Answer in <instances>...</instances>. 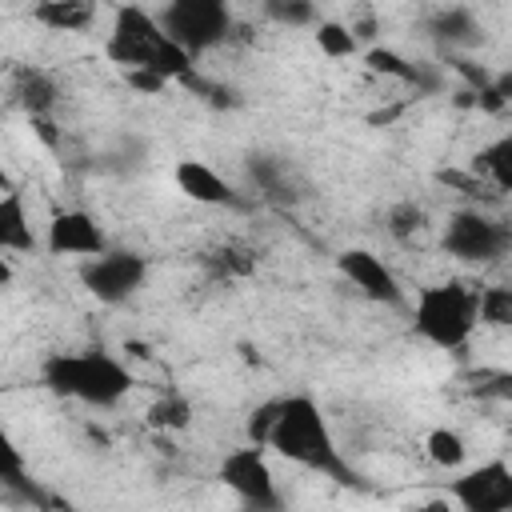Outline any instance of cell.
Returning a JSON list of instances; mask_svg holds the SVG:
<instances>
[{"label": "cell", "instance_id": "cell-1", "mask_svg": "<svg viewBox=\"0 0 512 512\" xmlns=\"http://www.w3.org/2000/svg\"><path fill=\"white\" fill-rule=\"evenodd\" d=\"M264 448H272L280 460L288 464H300L308 472H320V476H332L336 484L344 488H364V476L344 460L336 436H332V424L324 416V408L304 396V392H292V396H276V420L268 428V440Z\"/></svg>", "mask_w": 512, "mask_h": 512}, {"label": "cell", "instance_id": "cell-2", "mask_svg": "<svg viewBox=\"0 0 512 512\" xmlns=\"http://www.w3.org/2000/svg\"><path fill=\"white\" fill-rule=\"evenodd\" d=\"M104 52L124 72H152V76H164L168 84H184L196 76L192 56L160 28V16L140 4H120L112 12Z\"/></svg>", "mask_w": 512, "mask_h": 512}, {"label": "cell", "instance_id": "cell-3", "mask_svg": "<svg viewBox=\"0 0 512 512\" xmlns=\"http://www.w3.org/2000/svg\"><path fill=\"white\" fill-rule=\"evenodd\" d=\"M40 384L52 396L88 408H116L136 388V376L120 356L104 348H88V352H52L40 364Z\"/></svg>", "mask_w": 512, "mask_h": 512}, {"label": "cell", "instance_id": "cell-4", "mask_svg": "<svg viewBox=\"0 0 512 512\" xmlns=\"http://www.w3.org/2000/svg\"><path fill=\"white\" fill-rule=\"evenodd\" d=\"M476 300L480 292H472L464 280H444V284H428L416 292L412 304V332L444 352H456L468 344V336L476 332L480 316H476Z\"/></svg>", "mask_w": 512, "mask_h": 512}, {"label": "cell", "instance_id": "cell-5", "mask_svg": "<svg viewBox=\"0 0 512 512\" xmlns=\"http://www.w3.org/2000/svg\"><path fill=\"white\" fill-rule=\"evenodd\" d=\"M156 16H160V28H164L192 60L204 56V52H212V48H220V44L232 36V28H236L232 8H228L224 0H172V4H164Z\"/></svg>", "mask_w": 512, "mask_h": 512}, {"label": "cell", "instance_id": "cell-6", "mask_svg": "<svg viewBox=\"0 0 512 512\" xmlns=\"http://www.w3.org/2000/svg\"><path fill=\"white\" fill-rule=\"evenodd\" d=\"M440 244L448 256H456L464 264H492L512 248V228L504 220L476 212V208H460L448 216Z\"/></svg>", "mask_w": 512, "mask_h": 512}, {"label": "cell", "instance_id": "cell-7", "mask_svg": "<svg viewBox=\"0 0 512 512\" xmlns=\"http://www.w3.org/2000/svg\"><path fill=\"white\" fill-rule=\"evenodd\" d=\"M216 480L256 512H276L280 508L276 472L268 464V448H260V444H240V448L224 452V460L216 468Z\"/></svg>", "mask_w": 512, "mask_h": 512}, {"label": "cell", "instance_id": "cell-8", "mask_svg": "<svg viewBox=\"0 0 512 512\" xmlns=\"http://www.w3.org/2000/svg\"><path fill=\"white\" fill-rule=\"evenodd\" d=\"M148 280V260L132 248H108L104 256H92L80 264V284L100 304H124L132 300Z\"/></svg>", "mask_w": 512, "mask_h": 512}, {"label": "cell", "instance_id": "cell-9", "mask_svg": "<svg viewBox=\"0 0 512 512\" xmlns=\"http://www.w3.org/2000/svg\"><path fill=\"white\" fill-rule=\"evenodd\" d=\"M448 496L460 512H512V464L504 456L480 460L448 480Z\"/></svg>", "mask_w": 512, "mask_h": 512}, {"label": "cell", "instance_id": "cell-10", "mask_svg": "<svg viewBox=\"0 0 512 512\" xmlns=\"http://www.w3.org/2000/svg\"><path fill=\"white\" fill-rule=\"evenodd\" d=\"M44 252L48 256H104L108 252V236L100 228V220L84 208H64L52 212L48 228H44Z\"/></svg>", "mask_w": 512, "mask_h": 512}, {"label": "cell", "instance_id": "cell-11", "mask_svg": "<svg viewBox=\"0 0 512 512\" xmlns=\"http://www.w3.org/2000/svg\"><path fill=\"white\" fill-rule=\"evenodd\" d=\"M336 268H340V276L364 296V300H372V304H400L404 300V288H400V280H396V272L372 252V248H344L340 256H336Z\"/></svg>", "mask_w": 512, "mask_h": 512}, {"label": "cell", "instance_id": "cell-12", "mask_svg": "<svg viewBox=\"0 0 512 512\" xmlns=\"http://www.w3.org/2000/svg\"><path fill=\"white\" fill-rule=\"evenodd\" d=\"M172 180H176V188L192 200V204H208V208H236L240 204V196H236V188L212 168V164H204V160H176V168H172Z\"/></svg>", "mask_w": 512, "mask_h": 512}, {"label": "cell", "instance_id": "cell-13", "mask_svg": "<svg viewBox=\"0 0 512 512\" xmlns=\"http://www.w3.org/2000/svg\"><path fill=\"white\" fill-rule=\"evenodd\" d=\"M12 100L28 112V120H36V116H48L56 108L60 88H56L52 72H44V68H16L12 72Z\"/></svg>", "mask_w": 512, "mask_h": 512}, {"label": "cell", "instance_id": "cell-14", "mask_svg": "<svg viewBox=\"0 0 512 512\" xmlns=\"http://www.w3.org/2000/svg\"><path fill=\"white\" fill-rule=\"evenodd\" d=\"M36 232H32V220H28V208H24V196L16 188H8L0 196V248L4 252H36Z\"/></svg>", "mask_w": 512, "mask_h": 512}, {"label": "cell", "instance_id": "cell-15", "mask_svg": "<svg viewBox=\"0 0 512 512\" xmlns=\"http://www.w3.org/2000/svg\"><path fill=\"white\" fill-rule=\"evenodd\" d=\"M428 32H432L440 44H448V48H472V44L484 40V28H480L476 12H472V8H456V4L432 12Z\"/></svg>", "mask_w": 512, "mask_h": 512}, {"label": "cell", "instance_id": "cell-16", "mask_svg": "<svg viewBox=\"0 0 512 512\" xmlns=\"http://www.w3.org/2000/svg\"><path fill=\"white\" fill-rule=\"evenodd\" d=\"M92 16H96V8L84 0H44L32 8V20H40L52 32H84L92 24Z\"/></svg>", "mask_w": 512, "mask_h": 512}, {"label": "cell", "instance_id": "cell-17", "mask_svg": "<svg viewBox=\"0 0 512 512\" xmlns=\"http://www.w3.org/2000/svg\"><path fill=\"white\" fill-rule=\"evenodd\" d=\"M476 176H484L492 188H500V192H512V132H504V136H496L492 144H484L480 152H476Z\"/></svg>", "mask_w": 512, "mask_h": 512}, {"label": "cell", "instance_id": "cell-18", "mask_svg": "<svg viewBox=\"0 0 512 512\" xmlns=\"http://www.w3.org/2000/svg\"><path fill=\"white\" fill-rule=\"evenodd\" d=\"M364 68L368 72H376V76H392V80H400V84H424V72L412 64V60H404L396 48H368L364 52Z\"/></svg>", "mask_w": 512, "mask_h": 512}, {"label": "cell", "instance_id": "cell-19", "mask_svg": "<svg viewBox=\"0 0 512 512\" xmlns=\"http://www.w3.org/2000/svg\"><path fill=\"white\" fill-rule=\"evenodd\" d=\"M476 316L484 328H512V284H484Z\"/></svg>", "mask_w": 512, "mask_h": 512}, {"label": "cell", "instance_id": "cell-20", "mask_svg": "<svg viewBox=\"0 0 512 512\" xmlns=\"http://www.w3.org/2000/svg\"><path fill=\"white\" fill-rule=\"evenodd\" d=\"M316 48L328 60H348V56L360 52V40H356L352 24H344V20H320L316 24Z\"/></svg>", "mask_w": 512, "mask_h": 512}, {"label": "cell", "instance_id": "cell-21", "mask_svg": "<svg viewBox=\"0 0 512 512\" xmlns=\"http://www.w3.org/2000/svg\"><path fill=\"white\" fill-rule=\"evenodd\" d=\"M424 452H428V460L436 468H460L464 456H468V444H464V436L456 428H432L424 436Z\"/></svg>", "mask_w": 512, "mask_h": 512}, {"label": "cell", "instance_id": "cell-22", "mask_svg": "<svg viewBox=\"0 0 512 512\" xmlns=\"http://www.w3.org/2000/svg\"><path fill=\"white\" fill-rule=\"evenodd\" d=\"M148 424L160 428V432H180V428H188V424H192V404H188V396H180V392H164L160 400H152V408H148Z\"/></svg>", "mask_w": 512, "mask_h": 512}, {"label": "cell", "instance_id": "cell-23", "mask_svg": "<svg viewBox=\"0 0 512 512\" xmlns=\"http://www.w3.org/2000/svg\"><path fill=\"white\" fill-rule=\"evenodd\" d=\"M424 220H428V212L416 204V200H396L392 208H388V216H384V228H388V236L392 240H412L420 228H424Z\"/></svg>", "mask_w": 512, "mask_h": 512}, {"label": "cell", "instance_id": "cell-24", "mask_svg": "<svg viewBox=\"0 0 512 512\" xmlns=\"http://www.w3.org/2000/svg\"><path fill=\"white\" fill-rule=\"evenodd\" d=\"M264 16L284 24V28H304V24L316 28L320 24L316 4H308V0H264Z\"/></svg>", "mask_w": 512, "mask_h": 512}, {"label": "cell", "instance_id": "cell-25", "mask_svg": "<svg viewBox=\"0 0 512 512\" xmlns=\"http://www.w3.org/2000/svg\"><path fill=\"white\" fill-rule=\"evenodd\" d=\"M212 264L228 276V272H236V276H244V272H252V264H256V256L248 252V248H236V244H224L216 256H212Z\"/></svg>", "mask_w": 512, "mask_h": 512}, {"label": "cell", "instance_id": "cell-26", "mask_svg": "<svg viewBox=\"0 0 512 512\" xmlns=\"http://www.w3.org/2000/svg\"><path fill=\"white\" fill-rule=\"evenodd\" d=\"M272 420H276V400H268V404L252 408V412H248V444H260V448H264Z\"/></svg>", "mask_w": 512, "mask_h": 512}, {"label": "cell", "instance_id": "cell-27", "mask_svg": "<svg viewBox=\"0 0 512 512\" xmlns=\"http://www.w3.org/2000/svg\"><path fill=\"white\" fill-rule=\"evenodd\" d=\"M124 80H128L136 92H152V96H160V92L168 88V80H164V76H152V72H124Z\"/></svg>", "mask_w": 512, "mask_h": 512}, {"label": "cell", "instance_id": "cell-28", "mask_svg": "<svg viewBox=\"0 0 512 512\" xmlns=\"http://www.w3.org/2000/svg\"><path fill=\"white\" fill-rule=\"evenodd\" d=\"M480 396H492V400H512V372L488 376V380L480 384Z\"/></svg>", "mask_w": 512, "mask_h": 512}, {"label": "cell", "instance_id": "cell-29", "mask_svg": "<svg viewBox=\"0 0 512 512\" xmlns=\"http://www.w3.org/2000/svg\"><path fill=\"white\" fill-rule=\"evenodd\" d=\"M492 92H496V100H500L504 108L512 104V68H508V72H496V76H492Z\"/></svg>", "mask_w": 512, "mask_h": 512}, {"label": "cell", "instance_id": "cell-30", "mask_svg": "<svg viewBox=\"0 0 512 512\" xmlns=\"http://www.w3.org/2000/svg\"><path fill=\"white\" fill-rule=\"evenodd\" d=\"M28 124H32V128H36V136H40V140H44V144H48V148H56V132H52V128H56V124H52V120H48V116H36V120H28Z\"/></svg>", "mask_w": 512, "mask_h": 512}]
</instances>
